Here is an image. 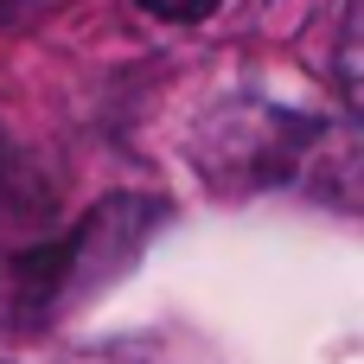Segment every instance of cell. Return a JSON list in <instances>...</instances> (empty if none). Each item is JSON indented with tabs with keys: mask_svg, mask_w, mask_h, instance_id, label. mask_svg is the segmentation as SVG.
<instances>
[{
	"mask_svg": "<svg viewBox=\"0 0 364 364\" xmlns=\"http://www.w3.org/2000/svg\"><path fill=\"white\" fill-rule=\"evenodd\" d=\"M147 19H173V26H198V19H211L224 0H134Z\"/></svg>",
	"mask_w": 364,
	"mask_h": 364,
	"instance_id": "2",
	"label": "cell"
},
{
	"mask_svg": "<svg viewBox=\"0 0 364 364\" xmlns=\"http://www.w3.org/2000/svg\"><path fill=\"white\" fill-rule=\"evenodd\" d=\"M0 211H19V198H13V166H6V147H0Z\"/></svg>",
	"mask_w": 364,
	"mask_h": 364,
	"instance_id": "3",
	"label": "cell"
},
{
	"mask_svg": "<svg viewBox=\"0 0 364 364\" xmlns=\"http://www.w3.org/2000/svg\"><path fill=\"white\" fill-rule=\"evenodd\" d=\"M339 90L358 109V96H364V77H358V0L346 6V26H339Z\"/></svg>",
	"mask_w": 364,
	"mask_h": 364,
	"instance_id": "1",
	"label": "cell"
}]
</instances>
